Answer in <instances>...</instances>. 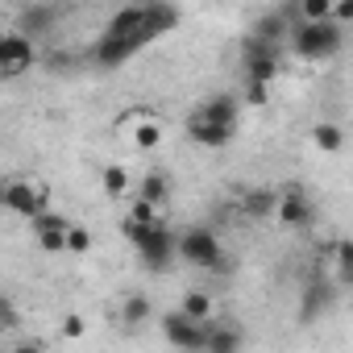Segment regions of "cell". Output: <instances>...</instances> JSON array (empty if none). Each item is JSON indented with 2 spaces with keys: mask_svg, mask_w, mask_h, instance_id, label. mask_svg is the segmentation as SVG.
Masks as SVG:
<instances>
[{
  "mask_svg": "<svg viewBox=\"0 0 353 353\" xmlns=\"http://www.w3.org/2000/svg\"><path fill=\"white\" fill-rule=\"evenodd\" d=\"M174 258H183L188 266H200V270H229L221 237L208 225H192L183 233H174Z\"/></svg>",
  "mask_w": 353,
  "mask_h": 353,
  "instance_id": "cell-2",
  "label": "cell"
},
{
  "mask_svg": "<svg viewBox=\"0 0 353 353\" xmlns=\"http://www.w3.org/2000/svg\"><path fill=\"white\" fill-rule=\"evenodd\" d=\"M92 250V233L83 225H71L67 229V254H88Z\"/></svg>",
  "mask_w": 353,
  "mask_h": 353,
  "instance_id": "cell-27",
  "label": "cell"
},
{
  "mask_svg": "<svg viewBox=\"0 0 353 353\" xmlns=\"http://www.w3.org/2000/svg\"><path fill=\"white\" fill-rule=\"evenodd\" d=\"M125 216H129L133 225H154V221H162L158 208H154V204H141V200H133V208H129Z\"/></svg>",
  "mask_w": 353,
  "mask_h": 353,
  "instance_id": "cell-29",
  "label": "cell"
},
{
  "mask_svg": "<svg viewBox=\"0 0 353 353\" xmlns=\"http://www.w3.org/2000/svg\"><path fill=\"white\" fill-rule=\"evenodd\" d=\"M9 353H46V349H42L38 341H26V336H21V341H17V345L9 349Z\"/></svg>",
  "mask_w": 353,
  "mask_h": 353,
  "instance_id": "cell-31",
  "label": "cell"
},
{
  "mask_svg": "<svg viewBox=\"0 0 353 353\" xmlns=\"http://www.w3.org/2000/svg\"><path fill=\"white\" fill-rule=\"evenodd\" d=\"M162 336H166V345L170 349H179V353H204V324H196V320H188L179 307L174 312H166L162 316Z\"/></svg>",
  "mask_w": 353,
  "mask_h": 353,
  "instance_id": "cell-5",
  "label": "cell"
},
{
  "mask_svg": "<svg viewBox=\"0 0 353 353\" xmlns=\"http://www.w3.org/2000/svg\"><path fill=\"white\" fill-rule=\"evenodd\" d=\"M133 145H137V150H154V145H162V125H158V121H141V125L133 129Z\"/></svg>",
  "mask_w": 353,
  "mask_h": 353,
  "instance_id": "cell-26",
  "label": "cell"
},
{
  "mask_svg": "<svg viewBox=\"0 0 353 353\" xmlns=\"http://www.w3.org/2000/svg\"><path fill=\"white\" fill-rule=\"evenodd\" d=\"M233 133H237V129L216 125V121H204L200 112H192V117H188V137H192L196 145H204V150H221V145H229V141H233Z\"/></svg>",
  "mask_w": 353,
  "mask_h": 353,
  "instance_id": "cell-13",
  "label": "cell"
},
{
  "mask_svg": "<svg viewBox=\"0 0 353 353\" xmlns=\"http://www.w3.org/2000/svg\"><path fill=\"white\" fill-rule=\"evenodd\" d=\"M241 67H245V79L250 83H266V88H270V79L283 75L279 54H241Z\"/></svg>",
  "mask_w": 353,
  "mask_h": 353,
  "instance_id": "cell-16",
  "label": "cell"
},
{
  "mask_svg": "<svg viewBox=\"0 0 353 353\" xmlns=\"http://www.w3.org/2000/svg\"><path fill=\"white\" fill-rule=\"evenodd\" d=\"M179 9L174 5H166V0H154V5H141V34H145V42H158L162 34H170L174 26H179Z\"/></svg>",
  "mask_w": 353,
  "mask_h": 353,
  "instance_id": "cell-11",
  "label": "cell"
},
{
  "mask_svg": "<svg viewBox=\"0 0 353 353\" xmlns=\"http://www.w3.org/2000/svg\"><path fill=\"white\" fill-rule=\"evenodd\" d=\"M59 17H63V9H54V5H26L21 13H17V30L13 34H21V38H42V34H54V26H59Z\"/></svg>",
  "mask_w": 353,
  "mask_h": 353,
  "instance_id": "cell-8",
  "label": "cell"
},
{
  "mask_svg": "<svg viewBox=\"0 0 353 353\" xmlns=\"http://www.w3.org/2000/svg\"><path fill=\"white\" fill-rule=\"evenodd\" d=\"M59 332H63L67 341H79V336L88 332V320H83L79 312H67V316H63V324H59Z\"/></svg>",
  "mask_w": 353,
  "mask_h": 353,
  "instance_id": "cell-28",
  "label": "cell"
},
{
  "mask_svg": "<svg viewBox=\"0 0 353 353\" xmlns=\"http://www.w3.org/2000/svg\"><path fill=\"white\" fill-rule=\"evenodd\" d=\"M100 38H121V42H133L137 50L150 46L145 34H141V5H125V9H117V13L108 17V26H104Z\"/></svg>",
  "mask_w": 353,
  "mask_h": 353,
  "instance_id": "cell-9",
  "label": "cell"
},
{
  "mask_svg": "<svg viewBox=\"0 0 353 353\" xmlns=\"http://www.w3.org/2000/svg\"><path fill=\"white\" fill-rule=\"evenodd\" d=\"M312 141H316L324 154H336V150L345 145V129H341L336 121H320V125L312 129Z\"/></svg>",
  "mask_w": 353,
  "mask_h": 353,
  "instance_id": "cell-23",
  "label": "cell"
},
{
  "mask_svg": "<svg viewBox=\"0 0 353 353\" xmlns=\"http://www.w3.org/2000/svg\"><path fill=\"white\" fill-rule=\"evenodd\" d=\"M274 216H279L287 229H307L312 216H316V208H312V200H307L303 188H283V192H279V204H274Z\"/></svg>",
  "mask_w": 353,
  "mask_h": 353,
  "instance_id": "cell-7",
  "label": "cell"
},
{
  "mask_svg": "<svg viewBox=\"0 0 353 353\" xmlns=\"http://www.w3.org/2000/svg\"><path fill=\"white\" fill-rule=\"evenodd\" d=\"M0 332H21V307L9 291H0Z\"/></svg>",
  "mask_w": 353,
  "mask_h": 353,
  "instance_id": "cell-25",
  "label": "cell"
},
{
  "mask_svg": "<svg viewBox=\"0 0 353 353\" xmlns=\"http://www.w3.org/2000/svg\"><path fill=\"white\" fill-rule=\"evenodd\" d=\"M274 204H279V192H274V188H254V192H245V200H241L245 216H270Z\"/></svg>",
  "mask_w": 353,
  "mask_h": 353,
  "instance_id": "cell-20",
  "label": "cell"
},
{
  "mask_svg": "<svg viewBox=\"0 0 353 353\" xmlns=\"http://www.w3.org/2000/svg\"><path fill=\"white\" fill-rule=\"evenodd\" d=\"M245 104L266 108V104H270V88H266V83H250V79H245Z\"/></svg>",
  "mask_w": 353,
  "mask_h": 353,
  "instance_id": "cell-30",
  "label": "cell"
},
{
  "mask_svg": "<svg viewBox=\"0 0 353 353\" xmlns=\"http://www.w3.org/2000/svg\"><path fill=\"white\" fill-rule=\"evenodd\" d=\"M137 200L141 204H154V208H162L166 200H170V179L162 170H150L145 179H141V188H137Z\"/></svg>",
  "mask_w": 353,
  "mask_h": 353,
  "instance_id": "cell-19",
  "label": "cell"
},
{
  "mask_svg": "<svg viewBox=\"0 0 353 353\" xmlns=\"http://www.w3.org/2000/svg\"><path fill=\"white\" fill-rule=\"evenodd\" d=\"M5 212L26 216V221L50 212V188L38 183V179H13V183H5Z\"/></svg>",
  "mask_w": 353,
  "mask_h": 353,
  "instance_id": "cell-4",
  "label": "cell"
},
{
  "mask_svg": "<svg viewBox=\"0 0 353 353\" xmlns=\"http://www.w3.org/2000/svg\"><path fill=\"white\" fill-rule=\"evenodd\" d=\"M100 188H104V196H108V200H121V196L129 192V170H125V166H117V162H112V166H104V170H100Z\"/></svg>",
  "mask_w": 353,
  "mask_h": 353,
  "instance_id": "cell-22",
  "label": "cell"
},
{
  "mask_svg": "<svg viewBox=\"0 0 353 353\" xmlns=\"http://www.w3.org/2000/svg\"><path fill=\"white\" fill-rule=\"evenodd\" d=\"M204 332H208V336H204V353H241V345H245L241 328H237V324H225V320H221V324L208 320Z\"/></svg>",
  "mask_w": 353,
  "mask_h": 353,
  "instance_id": "cell-14",
  "label": "cell"
},
{
  "mask_svg": "<svg viewBox=\"0 0 353 353\" xmlns=\"http://www.w3.org/2000/svg\"><path fill=\"white\" fill-rule=\"evenodd\" d=\"M332 274H336V287H349L353 283V245L349 241H336L332 245Z\"/></svg>",
  "mask_w": 353,
  "mask_h": 353,
  "instance_id": "cell-24",
  "label": "cell"
},
{
  "mask_svg": "<svg viewBox=\"0 0 353 353\" xmlns=\"http://www.w3.org/2000/svg\"><path fill=\"white\" fill-rule=\"evenodd\" d=\"M34 63H38V50H34L30 38H21V34H0V79L26 75Z\"/></svg>",
  "mask_w": 353,
  "mask_h": 353,
  "instance_id": "cell-6",
  "label": "cell"
},
{
  "mask_svg": "<svg viewBox=\"0 0 353 353\" xmlns=\"http://www.w3.org/2000/svg\"><path fill=\"white\" fill-rule=\"evenodd\" d=\"M133 54H137V46H133V42H121V38H96V46H92V63L104 67V71L129 63Z\"/></svg>",
  "mask_w": 353,
  "mask_h": 353,
  "instance_id": "cell-15",
  "label": "cell"
},
{
  "mask_svg": "<svg viewBox=\"0 0 353 353\" xmlns=\"http://www.w3.org/2000/svg\"><path fill=\"white\" fill-rule=\"evenodd\" d=\"M0 212H5V183H0Z\"/></svg>",
  "mask_w": 353,
  "mask_h": 353,
  "instance_id": "cell-32",
  "label": "cell"
},
{
  "mask_svg": "<svg viewBox=\"0 0 353 353\" xmlns=\"http://www.w3.org/2000/svg\"><path fill=\"white\" fill-rule=\"evenodd\" d=\"M332 299H336V287L328 283V279H307V287H303V295H299V320L303 324H312V320H320L328 307H332Z\"/></svg>",
  "mask_w": 353,
  "mask_h": 353,
  "instance_id": "cell-10",
  "label": "cell"
},
{
  "mask_svg": "<svg viewBox=\"0 0 353 353\" xmlns=\"http://www.w3.org/2000/svg\"><path fill=\"white\" fill-rule=\"evenodd\" d=\"M196 112H200L204 121H216V125L237 129V100H233V96H208Z\"/></svg>",
  "mask_w": 353,
  "mask_h": 353,
  "instance_id": "cell-17",
  "label": "cell"
},
{
  "mask_svg": "<svg viewBox=\"0 0 353 353\" xmlns=\"http://www.w3.org/2000/svg\"><path fill=\"white\" fill-rule=\"evenodd\" d=\"M30 225H34V237H38V245H42L46 254H63V250H67V229H71L67 216L42 212V216H34Z\"/></svg>",
  "mask_w": 353,
  "mask_h": 353,
  "instance_id": "cell-12",
  "label": "cell"
},
{
  "mask_svg": "<svg viewBox=\"0 0 353 353\" xmlns=\"http://www.w3.org/2000/svg\"><path fill=\"white\" fill-rule=\"evenodd\" d=\"M133 250L141 254L145 270L166 274V270L174 266V229H170L166 221H154L150 229H141V237L133 241Z\"/></svg>",
  "mask_w": 353,
  "mask_h": 353,
  "instance_id": "cell-3",
  "label": "cell"
},
{
  "mask_svg": "<svg viewBox=\"0 0 353 353\" xmlns=\"http://www.w3.org/2000/svg\"><path fill=\"white\" fill-rule=\"evenodd\" d=\"M150 316H154V303H150V295L133 291V295H125V299H121V324H125V328H141Z\"/></svg>",
  "mask_w": 353,
  "mask_h": 353,
  "instance_id": "cell-18",
  "label": "cell"
},
{
  "mask_svg": "<svg viewBox=\"0 0 353 353\" xmlns=\"http://www.w3.org/2000/svg\"><path fill=\"white\" fill-rule=\"evenodd\" d=\"M179 312H183L188 320H196V324H208V320H212V295H208V291H188L183 303H179Z\"/></svg>",
  "mask_w": 353,
  "mask_h": 353,
  "instance_id": "cell-21",
  "label": "cell"
},
{
  "mask_svg": "<svg viewBox=\"0 0 353 353\" xmlns=\"http://www.w3.org/2000/svg\"><path fill=\"white\" fill-rule=\"evenodd\" d=\"M287 38H291V50H295L303 63H328V59H336L341 46H345V34H341V26H332V21H320V26L295 21Z\"/></svg>",
  "mask_w": 353,
  "mask_h": 353,
  "instance_id": "cell-1",
  "label": "cell"
}]
</instances>
